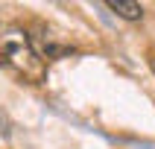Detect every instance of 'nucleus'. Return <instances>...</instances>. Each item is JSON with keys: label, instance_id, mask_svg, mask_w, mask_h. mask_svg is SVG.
Instances as JSON below:
<instances>
[{"label": "nucleus", "instance_id": "f257e3e1", "mask_svg": "<svg viewBox=\"0 0 155 149\" xmlns=\"http://www.w3.org/2000/svg\"><path fill=\"white\" fill-rule=\"evenodd\" d=\"M105 6L111 9L114 15L126 18V21H140V18H143V6L135 3V0H108Z\"/></svg>", "mask_w": 155, "mask_h": 149}]
</instances>
